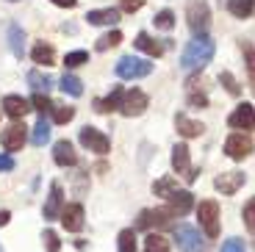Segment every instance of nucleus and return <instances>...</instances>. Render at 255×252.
Instances as JSON below:
<instances>
[{
	"instance_id": "f257e3e1",
	"label": "nucleus",
	"mask_w": 255,
	"mask_h": 252,
	"mask_svg": "<svg viewBox=\"0 0 255 252\" xmlns=\"http://www.w3.org/2000/svg\"><path fill=\"white\" fill-rule=\"evenodd\" d=\"M214 53H217L214 39H211L208 33H200V36H194L186 44L183 56H180V67H183L186 72H197V70H203L205 64H211Z\"/></svg>"
},
{
	"instance_id": "f03ea898",
	"label": "nucleus",
	"mask_w": 255,
	"mask_h": 252,
	"mask_svg": "<svg viewBox=\"0 0 255 252\" xmlns=\"http://www.w3.org/2000/svg\"><path fill=\"white\" fill-rule=\"evenodd\" d=\"M153 72L150 58H139V56H122L117 61V75L125 81H136V78H147Z\"/></svg>"
},
{
	"instance_id": "7ed1b4c3",
	"label": "nucleus",
	"mask_w": 255,
	"mask_h": 252,
	"mask_svg": "<svg viewBox=\"0 0 255 252\" xmlns=\"http://www.w3.org/2000/svg\"><path fill=\"white\" fill-rule=\"evenodd\" d=\"M186 19H189V28L194 31V36L205 33V28H208V22H211L208 3H203V0H191L189 8H186Z\"/></svg>"
},
{
	"instance_id": "20e7f679",
	"label": "nucleus",
	"mask_w": 255,
	"mask_h": 252,
	"mask_svg": "<svg viewBox=\"0 0 255 252\" xmlns=\"http://www.w3.org/2000/svg\"><path fill=\"white\" fill-rule=\"evenodd\" d=\"M78 139H81V144L86 147L89 152H97V155H106V152L111 150V139L106 136L103 130H97V127H81V133H78Z\"/></svg>"
},
{
	"instance_id": "39448f33",
	"label": "nucleus",
	"mask_w": 255,
	"mask_h": 252,
	"mask_svg": "<svg viewBox=\"0 0 255 252\" xmlns=\"http://www.w3.org/2000/svg\"><path fill=\"white\" fill-rule=\"evenodd\" d=\"M175 241H178L180 252H203L205 250V241H203V236H200V230L191 227V225L175 227Z\"/></svg>"
},
{
	"instance_id": "423d86ee",
	"label": "nucleus",
	"mask_w": 255,
	"mask_h": 252,
	"mask_svg": "<svg viewBox=\"0 0 255 252\" xmlns=\"http://www.w3.org/2000/svg\"><path fill=\"white\" fill-rule=\"evenodd\" d=\"M197 219H200V225H203L205 236H208V239H217V236H219V205H217V202H214V200L200 202Z\"/></svg>"
},
{
	"instance_id": "0eeeda50",
	"label": "nucleus",
	"mask_w": 255,
	"mask_h": 252,
	"mask_svg": "<svg viewBox=\"0 0 255 252\" xmlns=\"http://www.w3.org/2000/svg\"><path fill=\"white\" fill-rule=\"evenodd\" d=\"M172 166H175V172H178L186 183H194V180H197V175H200L197 169H191L189 147H186V144H175V150H172Z\"/></svg>"
},
{
	"instance_id": "6e6552de",
	"label": "nucleus",
	"mask_w": 255,
	"mask_h": 252,
	"mask_svg": "<svg viewBox=\"0 0 255 252\" xmlns=\"http://www.w3.org/2000/svg\"><path fill=\"white\" fill-rule=\"evenodd\" d=\"M225 152H228L233 161H244V158L253 152V139L247 133H230L228 141H225Z\"/></svg>"
},
{
	"instance_id": "1a4fd4ad",
	"label": "nucleus",
	"mask_w": 255,
	"mask_h": 252,
	"mask_svg": "<svg viewBox=\"0 0 255 252\" xmlns=\"http://www.w3.org/2000/svg\"><path fill=\"white\" fill-rule=\"evenodd\" d=\"M147 95L141 92V89H130V92H125V97H122V106L120 111L125 114V117H141L147 108Z\"/></svg>"
},
{
	"instance_id": "9d476101",
	"label": "nucleus",
	"mask_w": 255,
	"mask_h": 252,
	"mask_svg": "<svg viewBox=\"0 0 255 252\" xmlns=\"http://www.w3.org/2000/svg\"><path fill=\"white\" fill-rule=\"evenodd\" d=\"M25 130L28 127L22 125V122H14L11 127H6V130L0 133V144H3V150L6 152L22 150V144H25Z\"/></svg>"
},
{
	"instance_id": "9b49d317",
	"label": "nucleus",
	"mask_w": 255,
	"mask_h": 252,
	"mask_svg": "<svg viewBox=\"0 0 255 252\" xmlns=\"http://www.w3.org/2000/svg\"><path fill=\"white\" fill-rule=\"evenodd\" d=\"M228 125L236 127V130H255V108L250 103L236 106V111L228 117Z\"/></svg>"
},
{
	"instance_id": "f8f14e48",
	"label": "nucleus",
	"mask_w": 255,
	"mask_h": 252,
	"mask_svg": "<svg viewBox=\"0 0 255 252\" xmlns=\"http://www.w3.org/2000/svg\"><path fill=\"white\" fill-rule=\"evenodd\" d=\"M172 216H175V214H172L169 208L141 211V214H139V222H136V227H139V230H147V227H166Z\"/></svg>"
},
{
	"instance_id": "ddd939ff",
	"label": "nucleus",
	"mask_w": 255,
	"mask_h": 252,
	"mask_svg": "<svg viewBox=\"0 0 255 252\" xmlns=\"http://www.w3.org/2000/svg\"><path fill=\"white\" fill-rule=\"evenodd\" d=\"M244 183H247V175H244V172H222V175L214 180V186H217V191H222V194H236Z\"/></svg>"
},
{
	"instance_id": "4468645a",
	"label": "nucleus",
	"mask_w": 255,
	"mask_h": 252,
	"mask_svg": "<svg viewBox=\"0 0 255 252\" xmlns=\"http://www.w3.org/2000/svg\"><path fill=\"white\" fill-rule=\"evenodd\" d=\"M61 225L70 230V233H78V230H83V205L81 202H72V205H67V208L61 211Z\"/></svg>"
},
{
	"instance_id": "2eb2a0df",
	"label": "nucleus",
	"mask_w": 255,
	"mask_h": 252,
	"mask_svg": "<svg viewBox=\"0 0 255 252\" xmlns=\"http://www.w3.org/2000/svg\"><path fill=\"white\" fill-rule=\"evenodd\" d=\"M3 111L11 117V120H22L28 111H31V103L25 100V97H19V95H8V97H3Z\"/></svg>"
},
{
	"instance_id": "dca6fc26",
	"label": "nucleus",
	"mask_w": 255,
	"mask_h": 252,
	"mask_svg": "<svg viewBox=\"0 0 255 252\" xmlns=\"http://www.w3.org/2000/svg\"><path fill=\"white\" fill-rule=\"evenodd\" d=\"M61 211H64V191H61L58 183H53L50 197H47V202H45V219H58Z\"/></svg>"
},
{
	"instance_id": "f3484780",
	"label": "nucleus",
	"mask_w": 255,
	"mask_h": 252,
	"mask_svg": "<svg viewBox=\"0 0 255 252\" xmlns=\"http://www.w3.org/2000/svg\"><path fill=\"white\" fill-rule=\"evenodd\" d=\"M53 161H56L58 166H75L78 164V155H75V150H72V144L67 139L56 141V147H53Z\"/></svg>"
},
{
	"instance_id": "a211bd4d",
	"label": "nucleus",
	"mask_w": 255,
	"mask_h": 252,
	"mask_svg": "<svg viewBox=\"0 0 255 252\" xmlns=\"http://www.w3.org/2000/svg\"><path fill=\"white\" fill-rule=\"evenodd\" d=\"M191 208H194V194H191V191H175V194L169 197V211H172L175 216H186Z\"/></svg>"
},
{
	"instance_id": "6ab92c4d",
	"label": "nucleus",
	"mask_w": 255,
	"mask_h": 252,
	"mask_svg": "<svg viewBox=\"0 0 255 252\" xmlns=\"http://www.w3.org/2000/svg\"><path fill=\"white\" fill-rule=\"evenodd\" d=\"M133 44L139 47L141 53H147L150 58H158V56H164V44H161L158 39H153L150 33H144V31H141L139 36H136V42H133Z\"/></svg>"
},
{
	"instance_id": "aec40b11",
	"label": "nucleus",
	"mask_w": 255,
	"mask_h": 252,
	"mask_svg": "<svg viewBox=\"0 0 255 252\" xmlns=\"http://www.w3.org/2000/svg\"><path fill=\"white\" fill-rule=\"evenodd\" d=\"M175 127H178V133L183 136V139H194V136H200V133L205 130V127H203V122L189 120L186 114H178V117H175Z\"/></svg>"
},
{
	"instance_id": "412c9836",
	"label": "nucleus",
	"mask_w": 255,
	"mask_h": 252,
	"mask_svg": "<svg viewBox=\"0 0 255 252\" xmlns=\"http://www.w3.org/2000/svg\"><path fill=\"white\" fill-rule=\"evenodd\" d=\"M86 19L92 25H114V22H120V11L117 8H92Z\"/></svg>"
},
{
	"instance_id": "4be33fe9",
	"label": "nucleus",
	"mask_w": 255,
	"mask_h": 252,
	"mask_svg": "<svg viewBox=\"0 0 255 252\" xmlns=\"http://www.w3.org/2000/svg\"><path fill=\"white\" fill-rule=\"evenodd\" d=\"M122 97H125V92H122L120 86H114V89H111V95H109V97H103V100H95V108H97L100 114L120 111V106H122Z\"/></svg>"
},
{
	"instance_id": "5701e85b",
	"label": "nucleus",
	"mask_w": 255,
	"mask_h": 252,
	"mask_svg": "<svg viewBox=\"0 0 255 252\" xmlns=\"http://www.w3.org/2000/svg\"><path fill=\"white\" fill-rule=\"evenodd\" d=\"M8 47H11V53L17 58H22V53H25V33H22V28L17 22L8 25Z\"/></svg>"
},
{
	"instance_id": "b1692460",
	"label": "nucleus",
	"mask_w": 255,
	"mask_h": 252,
	"mask_svg": "<svg viewBox=\"0 0 255 252\" xmlns=\"http://www.w3.org/2000/svg\"><path fill=\"white\" fill-rule=\"evenodd\" d=\"M31 58H33V64H42V67H50V64H56V50H53L50 44L39 42L36 47L31 50Z\"/></svg>"
},
{
	"instance_id": "393cba45",
	"label": "nucleus",
	"mask_w": 255,
	"mask_h": 252,
	"mask_svg": "<svg viewBox=\"0 0 255 252\" xmlns=\"http://www.w3.org/2000/svg\"><path fill=\"white\" fill-rule=\"evenodd\" d=\"M28 83L36 89V95H47V92H50V86H53V78L45 75L42 70H31V72H28Z\"/></svg>"
},
{
	"instance_id": "a878e982",
	"label": "nucleus",
	"mask_w": 255,
	"mask_h": 252,
	"mask_svg": "<svg viewBox=\"0 0 255 252\" xmlns=\"http://www.w3.org/2000/svg\"><path fill=\"white\" fill-rule=\"evenodd\" d=\"M228 11L236 19H247L255 11V0H228Z\"/></svg>"
},
{
	"instance_id": "bb28decb",
	"label": "nucleus",
	"mask_w": 255,
	"mask_h": 252,
	"mask_svg": "<svg viewBox=\"0 0 255 252\" xmlns=\"http://www.w3.org/2000/svg\"><path fill=\"white\" fill-rule=\"evenodd\" d=\"M153 191H155V197H166V200H169V197L178 191V180H175V177H161V180L153 183Z\"/></svg>"
},
{
	"instance_id": "cd10ccee",
	"label": "nucleus",
	"mask_w": 255,
	"mask_h": 252,
	"mask_svg": "<svg viewBox=\"0 0 255 252\" xmlns=\"http://www.w3.org/2000/svg\"><path fill=\"white\" fill-rule=\"evenodd\" d=\"M47 139H50V122H47L45 117H39V122L33 125V136H31V141H33L36 147H42Z\"/></svg>"
},
{
	"instance_id": "c85d7f7f",
	"label": "nucleus",
	"mask_w": 255,
	"mask_h": 252,
	"mask_svg": "<svg viewBox=\"0 0 255 252\" xmlns=\"http://www.w3.org/2000/svg\"><path fill=\"white\" fill-rule=\"evenodd\" d=\"M61 89H64V95H72V97H81V95H83V83H81V78L70 75V72H64V78H61Z\"/></svg>"
},
{
	"instance_id": "c756f323",
	"label": "nucleus",
	"mask_w": 255,
	"mask_h": 252,
	"mask_svg": "<svg viewBox=\"0 0 255 252\" xmlns=\"http://www.w3.org/2000/svg\"><path fill=\"white\" fill-rule=\"evenodd\" d=\"M144 252H169V241L161 233H150L144 239Z\"/></svg>"
},
{
	"instance_id": "7c9ffc66",
	"label": "nucleus",
	"mask_w": 255,
	"mask_h": 252,
	"mask_svg": "<svg viewBox=\"0 0 255 252\" xmlns=\"http://www.w3.org/2000/svg\"><path fill=\"white\" fill-rule=\"evenodd\" d=\"M117 244H120V252H136V230L128 227L117 236Z\"/></svg>"
},
{
	"instance_id": "2f4dec72",
	"label": "nucleus",
	"mask_w": 255,
	"mask_h": 252,
	"mask_svg": "<svg viewBox=\"0 0 255 252\" xmlns=\"http://www.w3.org/2000/svg\"><path fill=\"white\" fill-rule=\"evenodd\" d=\"M120 42H122V33H120V31H109L106 36H100V39H97V44H95V47H97V50H109V47H117Z\"/></svg>"
},
{
	"instance_id": "473e14b6",
	"label": "nucleus",
	"mask_w": 255,
	"mask_h": 252,
	"mask_svg": "<svg viewBox=\"0 0 255 252\" xmlns=\"http://www.w3.org/2000/svg\"><path fill=\"white\" fill-rule=\"evenodd\" d=\"M31 106L39 111V117H45V114H50L53 108H56V106L50 103V97H47V95H33V97H31Z\"/></svg>"
},
{
	"instance_id": "72a5a7b5",
	"label": "nucleus",
	"mask_w": 255,
	"mask_h": 252,
	"mask_svg": "<svg viewBox=\"0 0 255 252\" xmlns=\"http://www.w3.org/2000/svg\"><path fill=\"white\" fill-rule=\"evenodd\" d=\"M155 28H161V31H172V25H175V14L169 11V8H164V11H158L155 14Z\"/></svg>"
},
{
	"instance_id": "f704fd0d",
	"label": "nucleus",
	"mask_w": 255,
	"mask_h": 252,
	"mask_svg": "<svg viewBox=\"0 0 255 252\" xmlns=\"http://www.w3.org/2000/svg\"><path fill=\"white\" fill-rule=\"evenodd\" d=\"M72 117H75V108H70V106H56V108H53V120H56L58 125L72 122Z\"/></svg>"
},
{
	"instance_id": "c9c22d12",
	"label": "nucleus",
	"mask_w": 255,
	"mask_h": 252,
	"mask_svg": "<svg viewBox=\"0 0 255 252\" xmlns=\"http://www.w3.org/2000/svg\"><path fill=\"white\" fill-rule=\"evenodd\" d=\"M219 83H222V86L228 89V92H230L233 97L242 95V86H239V81H236L233 75H230V72H222V75H219Z\"/></svg>"
},
{
	"instance_id": "e433bc0d",
	"label": "nucleus",
	"mask_w": 255,
	"mask_h": 252,
	"mask_svg": "<svg viewBox=\"0 0 255 252\" xmlns=\"http://www.w3.org/2000/svg\"><path fill=\"white\" fill-rule=\"evenodd\" d=\"M86 61H89V53L86 50H72V53H67V58H64L67 67H81V64H86Z\"/></svg>"
},
{
	"instance_id": "4c0bfd02",
	"label": "nucleus",
	"mask_w": 255,
	"mask_h": 252,
	"mask_svg": "<svg viewBox=\"0 0 255 252\" xmlns=\"http://www.w3.org/2000/svg\"><path fill=\"white\" fill-rule=\"evenodd\" d=\"M242 50H244V61H247V70L250 75L255 78V47L250 42H242Z\"/></svg>"
},
{
	"instance_id": "58836bf2",
	"label": "nucleus",
	"mask_w": 255,
	"mask_h": 252,
	"mask_svg": "<svg viewBox=\"0 0 255 252\" xmlns=\"http://www.w3.org/2000/svg\"><path fill=\"white\" fill-rule=\"evenodd\" d=\"M244 225H247L250 230L255 233V197L247 202V205H244Z\"/></svg>"
},
{
	"instance_id": "ea45409f",
	"label": "nucleus",
	"mask_w": 255,
	"mask_h": 252,
	"mask_svg": "<svg viewBox=\"0 0 255 252\" xmlns=\"http://www.w3.org/2000/svg\"><path fill=\"white\" fill-rule=\"evenodd\" d=\"M45 247H47V252H58V250H61V244H58V236L53 233V230H45Z\"/></svg>"
},
{
	"instance_id": "a19ab883",
	"label": "nucleus",
	"mask_w": 255,
	"mask_h": 252,
	"mask_svg": "<svg viewBox=\"0 0 255 252\" xmlns=\"http://www.w3.org/2000/svg\"><path fill=\"white\" fill-rule=\"evenodd\" d=\"M222 252H247V250H244V241L242 239H228L222 244Z\"/></svg>"
},
{
	"instance_id": "79ce46f5",
	"label": "nucleus",
	"mask_w": 255,
	"mask_h": 252,
	"mask_svg": "<svg viewBox=\"0 0 255 252\" xmlns=\"http://www.w3.org/2000/svg\"><path fill=\"white\" fill-rule=\"evenodd\" d=\"M141 6H144V0H122V11H128V14L139 11Z\"/></svg>"
},
{
	"instance_id": "37998d69",
	"label": "nucleus",
	"mask_w": 255,
	"mask_h": 252,
	"mask_svg": "<svg viewBox=\"0 0 255 252\" xmlns=\"http://www.w3.org/2000/svg\"><path fill=\"white\" fill-rule=\"evenodd\" d=\"M189 103H191V106L205 108V106H208V97H205L203 92H200V95H197V92H189Z\"/></svg>"
},
{
	"instance_id": "c03bdc74",
	"label": "nucleus",
	"mask_w": 255,
	"mask_h": 252,
	"mask_svg": "<svg viewBox=\"0 0 255 252\" xmlns=\"http://www.w3.org/2000/svg\"><path fill=\"white\" fill-rule=\"evenodd\" d=\"M14 169V158L11 155H0V172H11Z\"/></svg>"
},
{
	"instance_id": "a18cd8bd",
	"label": "nucleus",
	"mask_w": 255,
	"mask_h": 252,
	"mask_svg": "<svg viewBox=\"0 0 255 252\" xmlns=\"http://www.w3.org/2000/svg\"><path fill=\"white\" fill-rule=\"evenodd\" d=\"M56 6H61V8H75L78 6V0H53Z\"/></svg>"
},
{
	"instance_id": "49530a36",
	"label": "nucleus",
	"mask_w": 255,
	"mask_h": 252,
	"mask_svg": "<svg viewBox=\"0 0 255 252\" xmlns=\"http://www.w3.org/2000/svg\"><path fill=\"white\" fill-rule=\"evenodd\" d=\"M8 219H11V214H8V211H0V227L8 225Z\"/></svg>"
},
{
	"instance_id": "de8ad7c7",
	"label": "nucleus",
	"mask_w": 255,
	"mask_h": 252,
	"mask_svg": "<svg viewBox=\"0 0 255 252\" xmlns=\"http://www.w3.org/2000/svg\"><path fill=\"white\" fill-rule=\"evenodd\" d=\"M11 3H14V0H11Z\"/></svg>"
},
{
	"instance_id": "09e8293b",
	"label": "nucleus",
	"mask_w": 255,
	"mask_h": 252,
	"mask_svg": "<svg viewBox=\"0 0 255 252\" xmlns=\"http://www.w3.org/2000/svg\"><path fill=\"white\" fill-rule=\"evenodd\" d=\"M0 252H3V250H0Z\"/></svg>"
}]
</instances>
